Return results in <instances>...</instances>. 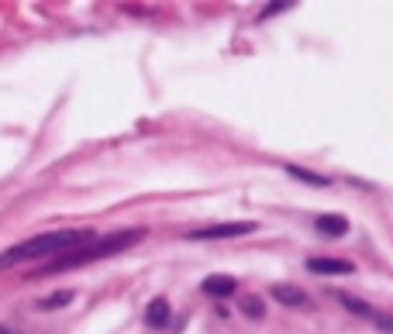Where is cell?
Segmentation results:
<instances>
[{
  "label": "cell",
  "mask_w": 393,
  "mask_h": 334,
  "mask_svg": "<svg viewBox=\"0 0 393 334\" xmlns=\"http://www.w3.org/2000/svg\"><path fill=\"white\" fill-rule=\"evenodd\" d=\"M273 296H276L283 307H307V304H311L304 289H297V286H283V283L273 286Z\"/></svg>",
  "instance_id": "7"
},
{
  "label": "cell",
  "mask_w": 393,
  "mask_h": 334,
  "mask_svg": "<svg viewBox=\"0 0 393 334\" xmlns=\"http://www.w3.org/2000/svg\"><path fill=\"white\" fill-rule=\"evenodd\" d=\"M314 228L324 238H345L348 234V217H341V214H317Z\"/></svg>",
  "instance_id": "4"
},
{
  "label": "cell",
  "mask_w": 393,
  "mask_h": 334,
  "mask_svg": "<svg viewBox=\"0 0 393 334\" xmlns=\"http://www.w3.org/2000/svg\"><path fill=\"white\" fill-rule=\"evenodd\" d=\"M138 241H142V231L104 234V238H93L90 245H79V248H73V252L52 258L42 272H45V276H49V272H66V269H79V265H90V262H101V258L121 255V252H128L131 245H138Z\"/></svg>",
  "instance_id": "2"
},
{
  "label": "cell",
  "mask_w": 393,
  "mask_h": 334,
  "mask_svg": "<svg viewBox=\"0 0 393 334\" xmlns=\"http://www.w3.org/2000/svg\"><path fill=\"white\" fill-rule=\"evenodd\" d=\"M145 321L152 324V328H166L169 324V304L159 296V300H152L149 304V313H145Z\"/></svg>",
  "instance_id": "9"
},
{
  "label": "cell",
  "mask_w": 393,
  "mask_h": 334,
  "mask_svg": "<svg viewBox=\"0 0 393 334\" xmlns=\"http://www.w3.org/2000/svg\"><path fill=\"white\" fill-rule=\"evenodd\" d=\"M372 324H376V328H383V331H393V317H390V313H376V317H372Z\"/></svg>",
  "instance_id": "13"
},
{
  "label": "cell",
  "mask_w": 393,
  "mask_h": 334,
  "mask_svg": "<svg viewBox=\"0 0 393 334\" xmlns=\"http://www.w3.org/2000/svg\"><path fill=\"white\" fill-rule=\"evenodd\" d=\"M335 300H338V304H341V307H345V310H352V313H359V317H366V321H372V317L380 313V310H372V307H369V304H363V300H355L352 293H335Z\"/></svg>",
  "instance_id": "8"
},
{
  "label": "cell",
  "mask_w": 393,
  "mask_h": 334,
  "mask_svg": "<svg viewBox=\"0 0 393 334\" xmlns=\"http://www.w3.org/2000/svg\"><path fill=\"white\" fill-rule=\"evenodd\" d=\"M235 289H238L235 276H207V280H204V293H207V296H217V300L235 296Z\"/></svg>",
  "instance_id": "6"
},
{
  "label": "cell",
  "mask_w": 393,
  "mask_h": 334,
  "mask_svg": "<svg viewBox=\"0 0 393 334\" xmlns=\"http://www.w3.org/2000/svg\"><path fill=\"white\" fill-rule=\"evenodd\" d=\"M307 269H311V272H324V276H348L355 265L345 262V258H311Z\"/></svg>",
  "instance_id": "5"
},
{
  "label": "cell",
  "mask_w": 393,
  "mask_h": 334,
  "mask_svg": "<svg viewBox=\"0 0 393 334\" xmlns=\"http://www.w3.org/2000/svg\"><path fill=\"white\" fill-rule=\"evenodd\" d=\"M245 313H249V317H262V313H266V307H262L256 296H249V300H245Z\"/></svg>",
  "instance_id": "12"
},
{
  "label": "cell",
  "mask_w": 393,
  "mask_h": 334,
  "mask_svg": "<svg viewBox=\"0 0 393 334\" xmlns=\"http://www.w3.org/2000/svg\"><path fill=\"white\" fill-rule=\"evenodd\" d=\"M287 173L293 180L311 183V186H328V176H314V173H307V169H300V166H287Z\"/></svg>",
  "instance_id": "11"
},
{
  "label": "cell",
  "mask_w": 393,
  "mask_h": 334,
  "mask_svg": "<svg viewBox=\"0 0 393 334\" xmlns=\"http://www.w3.org/2000/svg\"><path fill=\"white\" fill-rule=\"evenodd\" d=\"M259 228L256 221H235V224H210V228H193L186 231L190 241H224V238H241Z\"/></svg>",
  "instance_id": "3"
},
{
  "label": "cell",
  "mask_w": 393,
  "mask_h": 334,
  "mask_svg": "<svg viewBox=\"0 0 393 334\" xmlns=\"http://www.w3.org/2000/svg\"><path fill=\"white\" fill-rule=\"evenodd\" d=\"M73 289H59V293H52V296H42L38 300V310H59V307H69L73 304Z\"/></svg>",
  "instance_id": "10"
},
{
  "label": "cell",
  "mask_w": 393,
  "mask_h": 334,
  "mask_svg": "<svg viewBox=\"0 0 393 334\" xmlns=\"http://www.w3.org/2000/svg\"><path fill=\"white\" fill-rule=\"evenodd\" d=\"M93 241V231L86 228H73V231H49L38 234V238H28L21 245L0 252V269H11V265H21V262H31V258H49V255H66L79 245Z\"/></svg>",
  "instance_id": "1"
}]
</instances>
